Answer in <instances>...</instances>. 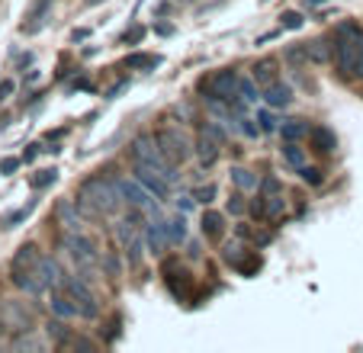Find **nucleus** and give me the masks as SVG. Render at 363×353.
<instances>
[{
    "label": "nucleus",
    "mask_w": 363,
    "mask_h": 353,
    "mask_svg": "<svg viewBox=\"0 0 363 353\" xmlns=\"http://www.w3.org/2000/svg\"><path fill=\"white\" fill-rule=\"evenodd\" d=\"M77 209L87 218H100V215H113V212L123 209V193H119V184L110 180V176H87L81 186H77Z\"/></svg>",
    "instance_id": "f257e3e1"
},
{
    "label": "nucleus",
    "mask_w": 363,
    "mask_h": 353,
    "mask_svg": "<svg viewBox=\"0 0 363 353\" xmlns=\"http://www.w3.org/2000/svg\"><path fill=\"white\" fill-rule=\"evenodd\" d=\"M360 42H363V29L357 26V23H341V26H337L335 65L344 77L357 74V68H360Z\"/></svg>",
    "instance_id": "f03ea898"
},
{
    "label": "nucleus",
    "mask_w": 363,
    "mask_h": 353,
    "mask_svg": "<svg viewBox=\"0 0 363 353\" xmlns=\"http://www.w3.org/2000/svg\"><path fill=\"white\" fill-rule=\"evenodd\" d=\"M65 251L71 254V260L77 264V270L84 273V279H94L96 267H100V251H96V245L87 238V235H81V231H65V238H62Z\"/></svg>",
    "instance_id": "7ed1b4c3"
},
{
    "label": "nucleus",
    "mask_w": 363,
    "mask_h": 353,
    "mask_svg": "<svg viewBox=\"0 0 363 353\" xmlns=\"http://www.w3.org/2000/svg\"><path fill=\"white\" fill-rule=\"evenodd\" d=\"M132 161L158 167L167 180H174V176H177V174H174V161L164 155V148L158 145V138H151V135H138L135 142H132Z\"/></svg>",
    "instance_id": "20e7f679"
},
{
    "label": "nucleus",
    "mask_w": 363,
    "mask_h": 353,
    "mask_svg": "<svg viewBox=\"0 0 363 353\" xmlns=\"http://www.w3.org/2000/svg\"><path fill=\"white\" fill-rule=\"evenodd\" d=\"M62 289L68 292L71 299H74L81 318H96V315H100V302H96L94 289H90V283L84 276H65L62 279Z\"/></svg>",
    "instance_id": "39448f33"
},
{
    "label": "nucleus",
    "mask_w": 363,
    "mask_h": 353,
    "mask_svg": "<svg viewBox=\"0 0 363 353\" xmlns=\"http://www.w3.org/2000/svg\"><path fill=\"white\" fill-rule=\"evenodd\" d=\"M238 81L241 77L235 71H216L209 81H199V90L206 94V100H235V96H241Z\"/></svg>",
    "instance_id": "423d86ee"
},
{
    "label": "nucleus",
    "mask_w": 363,
    "mask_h": 353,
    "mask_svg": "<svg viewBox=\"0 0 363 353\" xmlns=\"http://www.w3.org/2000/svg\"><path fill=\"white\" fill-rule=\"evenodd\" d=\"M161 276H164V283H167V289H171L174 299H190L193 279H190V273L180 267L177 257H167L164 264H161Z\"/></svg>",
    "instance_id": "0eeeda50"
},
{
    "label": "nucleus",
    "mask_w": 363,
    "mask_h": 353,
    "mask_svg": "<svg viewBox=\"0 0 363 353\" xmlns=\"http://www.w3.org/2000/svg\"><path fill=\"white\" fill-rule=\"evenodd\" d=\"M135 180H138V184H142L155 199H167V193H171V180H167V176L161 174L158 167H151V164H138V161H135Z\"/></svg>",
    "instance_id": "6e6552de"
},
{
    "label": "nucleus",
    "mask_w": 363,
    "mask_h": 353,
    "mask_svg": "<svg viewBox=\"0 0 363 353\" xmlns=\"http://www.w3.org/2000/svg\"><path fill=\"white\" fill-rule=\"evenodd\" d=\"M155 138H158V145H161V148H164V155L171 157L174 164H184L186 157L193 155L190 142H186V138H184V132H180V129H161Z\"/></svg>",
    "instance_id": "1a4fd4ad"
},
{
    "label": "nucleus",
    "mask_w": 363,
    "mask_h": 353,
    "mask_svg": "<svg viewBox=\"0 0 363 353\" xmlns=\"http://www.w3.org/2000/svg\"><path fill=\"white\" fill-rule=\"evenodd\" d=\"M119 184V193H123V199L129 206H138V209H148L151 215H158V203H155V199H151V193L145 190L142 184H138V180H129V176H119L116 180Z\"/></svg>",
    "instance_id": "9d476101"
},
{
    "label": "nucleus",
    "mask_w": 363,
    "mask_h": 353,
    "mask_svg": "<svg viewBox=\"0 0 363 353\" xmlns=\"http://www.w3.org/2000/svg\"><path fill=\"white\" fill-rule=\"evenodd\" d=\"M145 245L151 254H161L171 241H167V228H164V215H151V225H145Z\"/></svg>",
    "instance_id": "9b49d317"
},
{
    "label": "nucleus",
    "mask_w": 363,
    "mask_h": 353,
    "mask_svg": "<svg viewBox=\"0 0 363 353\" xmlns=\"http://www.w3.org/2000/svg\"><path fill=\"white\" fill-rule=\"evenodd\" d=\"M35 273H39V279L45 283V289H62V267H58L55 257H39V264H35Z\"/></svg>",
    "instance_id": "f8f14e48"
},
{
    "label": "nucleus",
    "mask_w": 363,
    "mask_h": 353,
    "mask_svg": "<svg viewBox=\"0 0 363 353\" xmlns=\"http://www.w3.org/2000/svg\"><path fill=\"white\" fill-rule=\"evenodd\" d=\"M0 318L7 321V327H13V331H33V318H29V312H23L20 306H16V302H7V306L0 308Z\"/></svg>",
    "instance_id": "ddd939ff"
},
{
    "label": "nucleus",
    "mask_w": 363,
    "mask_h": 353,
    "mask_svg": "<svg viewBox=\"0 0 363 353\" xmlns=\"http://www.w3.org/2000/svg\"><path fill=\"white\" fill-rule=\"evenodd\" d=\"M77 203L74 199H62V203L55 206V218L62 222L65 231H81V215H77Z\"/></svg>",
    "instance_id": "4468645a"
},
{
    "label": "nucleus",
    "mask_w": 363,
    "mask_h": 353,
    "mask_svg": "<svg viewBox=\"0 0 363 353\" xmlns=\"http://www.w3.org/2000/svg\"><path fill=\"white\" fill-rule=\"evenodd\" d=\"M196 155H199V161H203V167H213V164L219 161V142H216L213 135L199 132L196 135Z\"/></svg>",
    "instance_id": "2eb2a0df"
},
{
    "label": "nucleus",
    "mask_w": 363,
    "mask_h": 353,
    "mask_svg": "<svg viewBox=\"0 0 363 353\" xmlns=\"http://www.w3.org/2000/svg\"><path fill=\"white\" fill-rule=\"evenodd\" d=\"M264 100H267L270 109H283V106H289V103H293V90H289V84L274 81L267 90H264Z\"/></svg>",
    "instance_id": "dca6fc26"
},
{
    "label": "nucleus",
    "mask_w": 363,
    "mask_h": 353,
    "mask_svg": "<svg viewBox=\"0 0 363 353\" xmlns=\"http://www.w3.org/2000/svg\"><path fill=\"white\" fill-rule=\"evenodd\" d=\"M199 228H203V235H206V238L219 241L222 235H225V215H222V212L206 209V212H203V222H199Z\"/></svg>",
    "instance_id": "f3484780"
},
{
    "label": "nucleus",
    "mask_w": 363,
    "mask_h": 353,
    "mask_svg": "<svg viewBox=\"0 0 363 353\" xmlns=\"http://www.w3.org/2000/svg\"><path fill=\"white\" fill-rule=\"evenodd\" d=\"M308 145L315 151H322V155H328V151L337 148V135L331 129H325V125H315V129L308 132Z\"/></svg>",
    "instance_id": "a211bd4d"
},
{
    "label": "nucleus",
    "mask_w": 363,
    "mask_h": 353,
    "mask_svg": "<svg viewBox=\"0 0 363 353\" xmlns=\"http://www.w3.org/2000/svg\"><path fill=\"white\" fill-rule=\"evenodd\" d=\"M13 286L23 292H29V296H39V292L45 289V283L39 279L35 270H13Z\"/></svg>",
    "instance_id": "6ab92c4d"
},
{
    "label": "nucleus",
    "mask_w": 363,
    "mask_h": 353,
    "mask_svg": "<svg viewBox=\"0 0 363 353\" xmlns=\"http://www.w3.org/2000/svg\"><path fill=\"white\" fill-rule=\"evenodd\" d=\"M52 312H55L58 318H74V315H81L74 299H71L65 289H52Z\"/></svg>",
    "instance_id": "aec40b11"
},
{
    "label": "nucleus",
    "mask_w": 363,
    "mask_h": 353,
    "mask_svg": "<svg viewBox=\"0 0 363 353\" xmlns=\"http://www.w3.org/2000/svg\"><path fill=\"white\" fill-rule=\"evenodd\" d=\"M251 77L257 81V87L267 90L270 84L277 81V58H264V62H257V65L251 68Z\"/></svg>",
    "instance_id": "412c9836"
},
{
    "label": "nucleus",
    "mask_w": 363,
    "mask_h": 353,
    "mask_svg": "<svg viewBox=\"0 0 363 353\" xmlns=\"http://www.w3.org/2000/svg\"><path fill=\"white\" fill-rule=\"evenodd\" d=\"M308 132H312V125H308L306 119H286V123L280 125L283 142H302V138H308Z\"/></svg>",
    "instance_id": "4be33fe9"
},
{
    "label": "nucleus",
    "mask_w": 363,
    "mask_h": 353,
    "mask_svg": "<svg viewBox=\"0 0 363 353\" xmlns=\"http://www.w3.org/2000/svg\"><path fill=\"white\" fill-rule=\"evenodd\" d=\"M123 65H125V68H132V71H155V68L161 65V55H151V52H132Z\"/></svg>",
    "instance_id": "5701e85b"
},
{
    "label": "nucleus",
    "mask_w": 363,
    "mask_h": 353,
    "mask_svg": "<svg viewBox=\"0 0 363 353\" xmlns=\"http://www.w3.org/2000/svg\"><path fill=\"white\" fill-rule=\"evenodd\" d=\"M164 228H167V241H171V245H184L186 241V212H177L174 218H164Z\"/></svg>",
    "instance_id": "b1692460"
},
{
    "label": "nucleus",
    "mask_w": 363,
    "mask_h": 353,
    "mask_svg": "<svg viewBox=\"0 0 363 353\" xmlns=\"http://www.w3.org/2000/svg\"><path fill=\"white\" fill-rule=\"evenodd\" d=\"M39 247L35 245H23L20 251L13 254V270H35V264H39Z\"/></svg>",
    "instance_id": "393cba45"
},
{
    "label": "nucleus",
    "mask_w": 363,
    "mask_h": 353,
    "mask_svg": "<svg viewBox=\"0 0 363 353\" xmlns=\"http://www.w3.org/2000/svg\"><path fill=\"white\" fill-rule=\"evenodd\" d=\"M261 196H264V193H261ZM283 212H286V199H283V193L264 196V218H267V222H277Z\"/></svg>",
    "instance_id": "a878e982"
},
{
    "label": "nucleus",
    "mask_w": 363,
    "mask_h": 353,
    "mask_svg": "<svg viewBox=\"0 0 363 353\" xmlns=\"http://www.w3.org/2000/svg\"><path fill=\"white\" fill-rule=\"evenodd\" d=\"M48 7H52V0H39V4H35L33 7V13H29V20L33 23H26V26H23V33H39L42 26H45V13H48Z\"/></svg>",
    "instance_id": "bb28decb"
},
{
    "label": "nucleus",
    "mask_w": 363,
    "mask_h": 353,
    "mask_svg": "<svg viewBox=\"0 0 363 353\" xmlns=\"http://www.w3.org/2000/svg\"><path fill=\"white\" fill-rule=\"evenodd\" d=\"M280 155H283V164H286V167H293V170L306 167V151L299 148V142H286V148H280Z\"/></svg>",
    "instance_id": "cd10ccee"
},
{
    "label": "nucleus",
    "mask_w": 363,
    "mask_h": 353,
    "mask_svg": "<svg viewBox=\"0 0 363 353\" xmlns=\"http://www.w3.org/2000/svg\"><path fill=\"white\" fill-rule=\"evenodd\" d=\"M245 257H247V251L238 245V241H225V245H222V260H225V264L238 267Z\"/></svg>",
    "instance_id": "c85d7f7f"
},
{
    "label": "nucleus",
    "mask_w": 363,
    "mask_h": 353,
    "mask_svg": "<svg viewBox=\"0 0 363 353\" xmlns=\"http://www.w3.org/2000/svg\"><path fill=\"white\" fill-rule=\"evenodd\" d=\"M238 94H241V100H245V103H257V100H261V90H257V81H254V77H241V81H238Z\"/></svg>",
    "instance_id": "c756f323"
},
{
    "label": "nucleus",
    "mask_w": 363,
    "mask_h": 353,
    "mask_svg": "<svg viewBox=\"0 0 363 353\" xmlns=\"http://www.w3.org/2000/svg\"><path fill=\"white\" fill-rule=\"evenodd\" d=\"M238 238H247V241H254V245L257 247H264V245H270V238H274V235H270V231H251L247 228V225H238Z\"/></svg>",
    "instance_id": "7c9ffc66"
},
{
    "label": "nucleus",
    "mask_w": 363,
    "mask_h": 353,
    "mask_svg": "<svg viewBox=\"0 0 363 353\" xmlns=\"http://www.w3.org/2000/svg\"><path fill=\"white\" fill-rule=\"evenodd\" d=\"M33 209H35V199H29L26 206H23V209H16V212H10L7 218H4V228H16V225L20 222H26L29 215H33Z\"/></svg>",
    "instance_id": "2f4dec72"
},
{
    "label": "nucleus",
    "mask_w": 363,
    "mask_h": 353,
    "mask_svg": "<svg viewBox=\"0 0 363 353\" xmlns=\"http://www.w3.org/2000/svg\"><path fill=\"white\" fill-rule=\"evenodd\" d=\"M232 180H235V186H238V190H254V186H257V176H254L251 170H245V167H235L232 170Z\"/></svg>",
    "instance_id": "473e14b6"
},
{
    "label": "nucleus",
    "mask_w": 363,
    "mask_h": 353,
    "mask_svg": "<svg viewBox=\"0 0 363 353\" xmlns=\"http://www.w3.org/2000/svg\"><path fill=\"white\" fill-rule=\"evenodd\" d=\"M55 180H58V170L55 167H45V170H39L29 184H33V190H45V186H52Z\"/></svg>",
    "instance_id": "72a5a7b5"
},
{
    "label": "nucleus",
    "mask_w": 363,
    "mask_h": 353,
    "mask_svg": "<svg viewBox=\"0 0 363 353\" xmlns=\"http://www.w3.org/2000/svg\"><path fill=\"white\" fill-rule=\"evenodd\" d=\"M235 270H238L241 276H254V273L261 270V257H257V254H247V257L241 260V264L235 267Z\"/></svg>",
    "instance_id": "f704fd0d"
},
{
    "label": "nucleus",
    "mask_w": 363,
    "mask_h": 353,
    "mask_svg": "<svg viewBox=\"0 0 363 353\" xmlns=\"http://www.w3.org/2000/svg\"><path fill=\"white\" fill-rule=\"evenodd\" d=\"M48 337L55 340L58 347L68 340V327H65V318H58V321H48Z\"/></svg>",
    "instance_id": "c9c22d12"
},
{
    "label": "nucleus",
    "mask_w": 363,
    "mask_h": 353,
    "mask_svg": "<svg viewBox=\"0 0 363 353\" xmlns=\"http://www.w3.org/2000/svg\"><path fill=\"white\" fill-rule=\"evenodd\" d=\"M306 58H312V62H325V58H328L325 42H312V45H306Z\"/></svg>",
    "instance_id": "e433bc0d"
},
{
    "label": "nucleus",
    "mask_w": 363,
    "mask_h": 353,
    "mask_svg": "<svg viewBox=\"0 0 363 353\" xmlns=\"http://www.w3.org/2000/svg\"><path fill=\"white\" fill-rule=\"evenodd\" d=\"M299 176L306 180L308 186H318V184H322V170H318V167H308V164H306V167H299Z\"/></svg>",
    "instance_id": "4c0bfd02"
},
{
    "label": "nucleus",
    "mask_w": 363,
    "mask_h": 353,
    "mask_svg": "<svg viewBox=\"0 0 363 353\" xmlns=\"http://www.w3.org/2000/svg\"><path fill=\"white\" fill-rule=\"evenodd\" d=\"M238 129L245 132L247 138H257V135H261V125L254 123V119H247V116H238Z\"/></svg>",
    "instance_id": "58836bf2"
},
{
    "label": "nucleus",
    "mask_w": 363,
    "mask_h": 353,
    "mask_svg": "<svg viewBox=\"0 0 363 353\" xmlns=\"http://www.w3.org/2000/svg\"><path fill=\"white\" fill-rule=\"evenodd\" d=\"M280 23H283V29H293V33H296V29H302V23H306V20H302V13L289 10V13L280 16Z\"/></svg>",
    "instance_id": "ea45409f"
},
{
    "label": "nucleus",
    "mask_w": 363,
    "mask_h": 353,
    "mask_svg": "<svg viewBox=\"0 0 363 353\" xmlns=\"http://www.w3.org/2000/svg\"><path fill=\"white\" fill-rule=\"evenodd\" d=\"M145 39V26H132L123 33V45H138Z\"/></svg>",
    "instance_id": "a19ab883"
},
{
    "label": "nucleus",
    "mask_w": 363,
    "mask_h": 353,
    "mask_svg": "<svg viewBox=\"0 0 363 353\" xmlns=\"http://www.w3.org/2000/svg\"><path fill=\"white\" fill-rule=\"evenodd\" d=\"M193 199H196V203H203V206H209L216 199V186L213 184H206V186H199L196 193H193Z\"/></svg>",
    "instance_id": "79ce46f5"
},
{
    "label": "nucleus",
    "mask_w": 363,
    "mask_h": 353,
    "mask_svg": "<svg viewBox=\"0 0 363 353\" xmlns=\"http://www.w3.org/2000/svg\"><path fill=\"white\" fill-rule=\"evenodd\" d=\"M257 125H261V132H277V129H280V125H277V119L267 113V109H261V113H257Z\"/></svg>",
    "instance_id": "37998d69"
},
{
    "label": "nucleus",
    "mask_w": 363,
    "mask_h": 353,
    "mask_svg": "<svg viewBox=\"0 0 363 353\" xmlns=\"http://www.w3.org/2000/svg\"><path fill=\"white\" fill-rule=\"evenodd\" d=\"M199 132H206V135H213L219 145H225V129H222V125H216V123H203V125H199Z\"/></svg>",
    "instance_id": "c03bdc74"
},
{
    "label": "nucleus",
    "mask_w": 363,
    "mask_h": 353,
    "mask_svg": "<svg viewBox=\"0 0 363 353\" xmlns=\"http://www.w3.org/2000/svg\"><path fill=\"white\" fill-rule=\"evenodd\" d=\"M261 193H264V196H274V193H283V184L277 180V176H264V180H261Z\"/></svg>",
    "instance_id": "a18cd8bd"
},
{
    "label": "nucleus",
    "mask_w": 363,
    "mask_h": 353,
    "mask_svg": "<svg viewBox=\"0 0 363 353\" xmlns=\"http://www.w3.org/2000/svg\"><path fill=\"white\" fill-rule=\"evenodd\" d=\"M228 212H232V215H241V212H245V203H241V193H232V199H228Z\"/></svg>",
    "instance_id": "49530a36"
},
{
    "label": "nucleus",
    "mask_w": 363,
    "mask_h": 353,
    "mask_svg": "<svg viewBox=\"0 0 363 353\" xmlns=\"http://www.w3.org/2000/svg\"><path fill=\"white\" fill-rule=\"evenodd\" d=\"M16 167H20V157H4L0 161V174H13Z\"/></svg>",
    "instance_id": "de8ad7c7"
},
{
    "label": "nucleus",
    "mask_w": 363,
    "mask_h": 353,
    "mask_svg": "<svg viewBox=\"0 0 363 353\" xmlns=\"http://www.w3.org/2000/svg\"><path fill=\"white\" fill-rule=\"evenodd\" d=\"M193 203H196L193 196H177V212H190V209H193Z\"/></svg>",
    "instance_id": "09e8293b"
},
{
    "label": "nucleus",
    "mask_w": 363,
    "mask_h": 353,
    "mask_svg": "<svg viewBox=\"0 0 363 353\" xmlns=\"http://www.w3.org/2000/svg\"><path fill=\"white\" fill-rule=\"evenodd\" d=\"M251 215H254V218H264V196H257V199L251 203Z\"/></svg>",
    "instance_id": "8fccbe9b"
},
{
    "label": "nucleus",
    "mask_w": 363,
    "mask_h": 353,
    "mask_svg": "<svg viewBox=\"0 0 363 353\" xmlns=\"http://www.w3.org/2000/svg\"><path fill=\"white\" fill-rule=\"evenodd\" d=\"M13 87H16L13 81H0V100H7V96L13 94Z\"/></svg>",
    "instance_id": "3c124183"
},
{
    "label": "nucleus",
    "mask_w": 363,
    "mask_h": 353,
    "mask_svg": "<svg viewBox=\"0 0 363 353\" xmlns=\"http://www.w3.org/2000/svg\"><path fill=\"white\" fill-rule=\"evenodd\" d=\"M106 273H110V276H116V273H119V260L113 257V254L106 257Z\"/></svg>",
    "instance_id": "603ef678"
},
{
    "label": "nucleus",
    "mask_w": 363,
    "mask_h": 353,
    "mask_svg": "<svg viewBox=\"0 0 363 353\" xmlns=\"http://www.w3.org/2000/svg\"><path fill=\"white\" fill-rule=\"evenodd\" d=\"M39 151H42V148H39V145H29V148H26V151H23V161H26V164H29V161H33V157H35V155H39Z\"/></svg>",
    "instance_id": "864d4df0"
},
{
    "label": "nucleus",
    "mask_w": 363,
    "mask_h": 353,
    "mask_svg": "<svg viewBox=\"0 0 363 353\" xmlns=\"http://www.w3.org/2000/svg\"><path fill=\"white\" fill-rule=\"evenodd\" d=\"M87 35H90V29H74V33H71V39H74V42H84Z\"/></svg>",
    "instance_id": "5fc2aeb1"
},
{
    "label": "nucleus",
    "mask_w": 363,
    "mask_h": 353,
    "mask_svg": "<svg viewBox=\"0 0 363 353\" xmlns=\"http://www.w3.org/2000/svg\"><path fill=\"white\" fill-rule=\"evenodd\" d=\"M325 4H328V0H302V7H306V10H312V7H325Z\"/></svg>",
    "instance_id": "6e6d98bb"
},
{
    "label": "nucleus",
    "mask_w": 363,
    "mask_h": 353,
    "mask_svg": "<svg viewBox=\"0 0 363 353\" xmlns=\"http://www.w3.org/2000/svg\"><path fill=\"white\" fill-rule=\"evenodd\" d=\"M277 35H280V33H264V35H257V42H254V45H264V42L277 39Z\"/></svg>",
    "instance_id": "4d7b16f0"
},
{
    "label": "nucleus",
    "mask_w": 363,
    "mask_h": 353,
    "mask_svg": "<svg viewBox=\"0 0 363 353\" xmlns=\"http://www.w3.org/2000/svg\"><path fill=\"white\" fill-rule=\"evenodd\" d=\"M357 74L363 77V42H360V68H357Z\"/></svg>",
    "instance_id": "13d9d810"
},
{
    "label": "nucleus",
    "mask_w": 363,
    "mask_h": 353,
    "mask_svg": "<svg viewBox=\"0 0 363 353\" xmlns=\"http://www.w3.org/2000/svg\"><path fill=\"white\" fill-rule=\"evenodd\" d=\"M4 327H7V321H4V318H0V334H4Z\"/></svg>",
    "instance_id": "bf43d9fd"
},
{
    "label": "nucleus",
    "mask_w": 363,
    "mask_h": 353,
    "mask_svg": "<svg viewBox=\"0 0 363 353\" xmlns=\"http://www.w3.org/2000/svg\"><path fill=\"white\" fill-rule=\"evenodd\" d=\"M87 4H90V7H94V4H100V0H87Z\"/></svg>",
    "instance_id": "052dcab7"
}]
</instances>
